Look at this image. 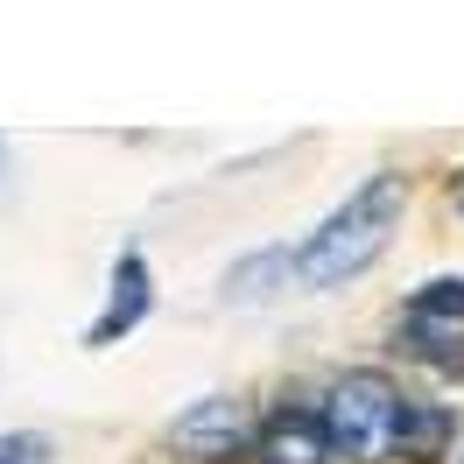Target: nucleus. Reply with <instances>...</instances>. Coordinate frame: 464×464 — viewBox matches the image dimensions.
<instances>
[{
    "mask_svg": "<svg viewBox=\"0 0 464 464\" xmlns=\"http://www.w3.org/2000/svg\"><path fill=\"white\" fill-rule=\"evenodd\" d=\"M401 226V176H373L366 190H352L317 232H310V246L295 254V275L310 282V289H338L352 282L359 267H373L387 254V239Z\"/></svg>",
    "mask_w": 464,
    "mask_h": 464,
    "instance_id": "obj_1",
    "label": "nucleus"
},
{
    "mask_svg": "<svg viewBox=\"0 0 464 464\" xmlns=\"http://www.w3.org/2000/svg\"><path fill=\"white\" fill-rule=\"evenodd\" d=\"M401 394L380 373H345L331 387V408H324V436L345 450V458H380L401 443Z\"/></svg>",
    "mask_w": 464,
    "mask_h": 464,
    "instance_id": "obj_2",
    "label": "nucleus"
},
{
    "mask_svg": "<svg viewBox=\"0 0 464 464\" xmlns=\"http://www.w3.org/2000/svg\"><path fill=\"white\" fill-rule=\"evenodd\" d=\"M408 345L436 366H464V282H430L408 303Z\"/></svg>",
    "mask_w": 464,
    "mask_h": 464,
    "instance_id": "obj_3",
    "label": "nucleus"
},
{
    "mask_svg": "<svg viewBox=\"0 0 464 464\" xmlns=\"http://www.w3.org/2000/svg\"><path fill=\"white\" fill-rule=\"evenodd\" d=\"M176 450H190V458H232L239 450V401H198L176 422Z\"/></svg>",
    "mask_w": 464,
    "mask_h": 464,
    "instance_id": "obj_4",
    "label": "nucleus"
},
{
    "mask_svg": "<svg viewBox=\"0 0 464 464\" xmlns=\"http://www.w3.org/2000/svg\"><path fill=\"white\" fill-rule=\"evenodd\" d=\"M141 310H148V267L127 254V261L113 267V303H106V317L92 324V345H113L120 331H134V324H141Z\"/></svg>",
    "mask_w": 464,
    "mask_h": 464,
    "instance_id": "obj_5",
    "label": "nucleus"
},
{
    "mask_svg": "<svg viewBox=\"0 0 464 464\" xmlns=\"http://www.w3.org/2000/svg\"><path fill=\"white\" fill-rule=\"evenodd\" d=\"M324 458H331L324 422H310V415H282V422H267L261 464H324Z\"/></svg>",
    "mask_w": 464,
    "mask_h": 464,
    "instance_id": "obj_6",
    "label": "nucleus"
},
{
    "mask_svg": "<svg viewBox=\"0 0 464 464\" xmlns=\"http://www.w3.org/2000/svg\"><path fill=\"white\" fill-rule=\"evenodd\" d=\"M0 464H50V443L43 436H0Z\"/></svg>",
    "mask_w": 464,
    "mask_h": 464,
    "instance_id": "obj_7",
    "label": "nucleus"
},
{
    "mask_svg": "<svg viewBox=\"0 0 464 464\" xmlns=\"http://www.w3.org/2000/svg\"><path fill=\"white\" fill-rule=\"evenodd\" d=\"M458 211H464V176H458Z\"/></svg>",
    "mask_w": 464,
    "mask_h": 464,
    "instance_id": "obj_8",
    "label": "nucleus"
}]
</instances>
